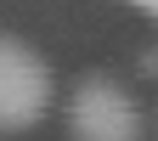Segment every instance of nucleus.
I'll list each match as a JSON object with an SVG mask.
<instances>
[{
	"label": "nucleus",
	"mask_w": 158,
	"mask_h": 141,
	"mask_svg": "<svg viewBox=\"0 0 158 141\" xmlns=\"http://www.w3.org/2000/svg\"><path fill=\"white\" fill-rule=\"evenodd\" d=\"M51 107V68L17 34H0V130H28Z\"/></svg>",
	"instance_id": "nucleus-2"
},
{
	"label": "nucleus",
	"mask_w": 158,
	"mask_h": 141,
	"mask_svg": "<svg viewBox=\"0 0 158 141\" xmlns=\"http://www.w3.org/2000/svg\"><path fill=\"white\" fill-rule=\"evenodd\" d=\"M130 6H141L147 17H158V0H130Z\"/></svg>",
	"instance_id": "nucleus-4"
},
{
	"label": "nucleus",
	"mask_w": 158,
	"mask_h": 141,
	"mask_svg": "<svg viewBox=\"0 0 158 141\" xmlns=\"http://www.w3.org/2000/svg\"><path fill=\"white\" fill-rule=\"evenodd\" d=\"M141 73H158V51H147V56H141Z\"/></svg>",
	"instance_id": "nucleus-3"
},
{
	"label": "nucleus",
	"mask_w": 158,
	"mask_h": 141,
	"mask_svg": "<svg viewBox=\"0 0 158 141\" xmlns=\"http://www.w3.org/2000/svg\"><path fill=\"white\" fill-rule=\"evenodd\" d=\"M68 130L73 141H141V107L118 79L90 73L68 96Z\"/></svg>",
	"instance_id": "nucleus-1"
}]
</instances>
